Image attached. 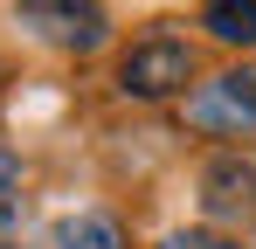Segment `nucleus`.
I'll use <instances>...</instances> for the list:
<instances>
[{
	"instance_id": "1",
	"label": "nucleus",
	"mask_w": 256,
	"mask_h": 249,
	"mask_svg": "<svg viewBox=\"0 0 256 249\" xmlns=\"http://www.w3.org/2000/svg\"><path fill=\"white\" fill-rule=\"evenodd\" d=\"M194 83V48L180 35H146L118 56V90L138 97V104H166V97H187Z\"/></svg>"
},
{
	"instance_id": "2",
	"label": "nucleus",
	"mask_w": 256,
	"mask_h": 249,
	"mask_svg": "<svg viewBox=\"0 0 256 249\" xmlns=\"http://www.w3.org/2000/svg\"><path fill=\"white\" fill-rule=\"evenodd\" d=\"M14 14H21V28L35 42L62 48V56H97L111 42V14L97 0H21Z\"/></svg>"
},
{
	"instance_id": "3",
	"label": "nucleus",
	"mask_w": 256,
	"mask_h": 249,
	"mask_svg": "<svg viewBox=\"0 0 256 249\" xmlns=\"http://www.w3.org/2000/svg\"><path fill=\"white\" fill-rule=\"evenodd\" d=\"M187 124L194 132H214V138H242L256 132V62H236L214 83H194L187 90Z\"/></svg>"
},
{
	"instance_id": "4",
	"label": "nucleus",
	"mask_w": 256,
	"mask_h": 249,
	"mask_svg": "<svg viewBox=\"0 0 256 249\" xmlns=\"http://www.w3.org/2000/svg\"><path fill=\"white\" fill-rule=\"evenodd\" d=\"M201 208L208 222H256V166L242 152H222L201 166Z\"/></svg>"
},
{
	"instance_id": "5",
	"label": "nucleus",
	"mask_w": 256,
	"mask_h": 249,
	"mask_svg": "<svg viewBox=\"0 0 256 249\" xmlns=\"http://www.w3.org/2000/svg\"><path fill=\"white\" fill-rule=\"evenodd\" d=\"M201 28L222 48H256V0H208L201 7Z\"/></svg>"
},
{
	"instance_id": "6",
	"label": "nucleus",
	"mask_w": 256,
	"mask_h": 249,
	"mask_svg": "<svg viewBox=\"0 0 256 249\" xmlns=\"http://www.w3.org/2000/svg\"><path fill=\"white\" fill-rule=\"evenodd\" d=\"M56 249H125V228L111 214H62L56 222Z\"/></svg>"
},
{
	"instance_id": "7",
	"label": "nucleus",
	"mask_w": 256,
	"mask_h": 249,
	"mask_svg": "<svg viewBox=\"0 0 256 249\" xmlns=\"http://www.w3.org/2000/svg\"><path fill=\"white\" fill-rule=\"evenodd\" d=\"M160 249H242L236 236H222V228H173Z\"/></svg>"
},
{
	"instance_id": "8",
	"label": "nucleus",
	"mask_w": 256,
	"mask_h": 249,
	"mask_svg": "<svg viewBox=\"0 0 256 249\" xmlns=\"http://www.w3.org/2000/svg\"><path fill=\"white\" fill-rule=\"evenodd\" d=\"M14 194H21V160H14V152H0V214L14 208Z\"/></svg>"
},
{
	"instance_id": "9",
	"label": "nucleus",
	"mask_w": 256,
	"mask_h": 249,
	"mask_svg": "<svg viewBox=\"0 0 256 249\" xmlns=\"http://www.w3.org/2000/svg\"><path fill=\"white\" fill-rule=\"evenodd\" d=\"M0 249H14V242H0Z\"/></svg>"
}]
</instances>
